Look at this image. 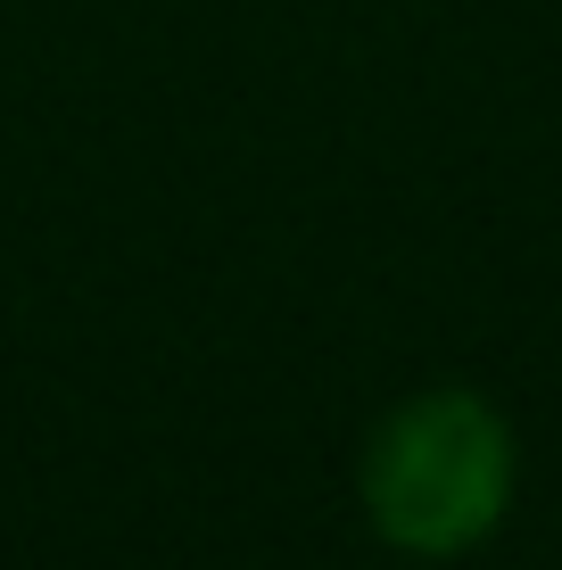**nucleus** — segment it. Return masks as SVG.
<instances>
[{"mask_svg":"<svg viewBox=\"0 0 562 570\" xmlns=\"http://www.w3.org/2000/svg\"><path fill=\"white\" fill-rule=\"evenodd\" d=\"M521 439L489 389H414L364 430L356 513L405 562H463L513 521Z\"/></svg>","mask_w":562,"mask_h":570,"instance_id":"obj_1","label":"nucleus"}]
</instances>
